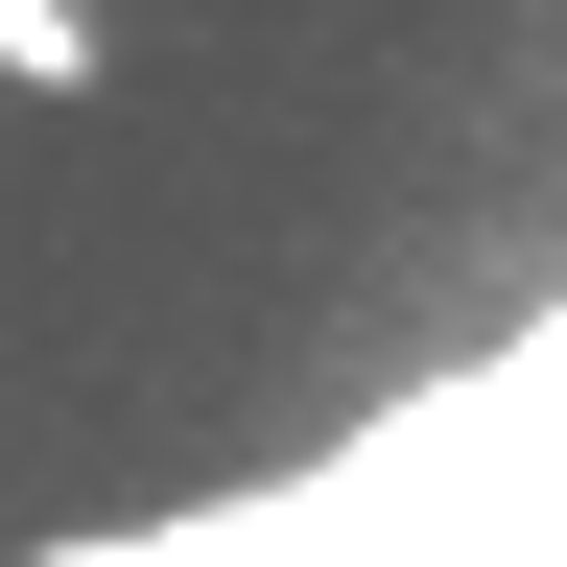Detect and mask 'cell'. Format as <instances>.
Returning <instances> with one entry per match:
<instances>
[{
    "label": "cell",
    "instance_id": "cell-1",
    "mask_svg": "<svg viewBox=\"0 0 567 567\" xmlns=\"http://www.w3.org/2000/svg\"><path fill=\"white\" fill-rule=\"evenodd\" d=\"M95 71H118L95 0H0V95H95Z\"/></svg>",
    "mask_w": 567,
    "mask_h": 567
}]
</instances>
